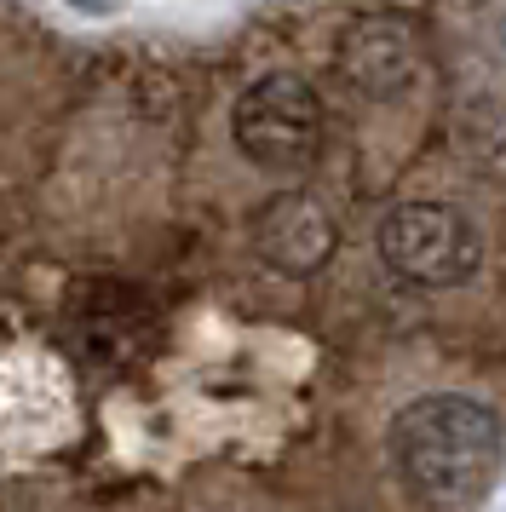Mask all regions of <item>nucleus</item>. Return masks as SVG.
Listing matches in <instances>:
<instances>
[{"mask_svg":"<svg viewBox=\"0 0 506 512\" xmlns=\"http://www.w3.org/2000/svg\"><path fill=\"white\" fill-rule=\"evenodd\" d=\"M391 466L420 507H472L501 466V420L466 392L414 397L391 420Z\"/></svg>","mask_w":506,"mask_h":512,"instance_id":"nucleus-1","label":"nucleus"},{"mask_svg":"<svg viewBox=\"0 0 506 512\" xmlns=\"http://www.w3.org/2000/svg\"><path fill=\"white\" fill-rule=\"evenodd\" d=\"M334 242H340L334 213L322 208L317 196H305V190L276 196L271 208L259 213V225H253L259 259L271 271H282V277H311V271H322L328 254H334Z\"/></svg>","mask_w":506,"mask_h":512,"instance_id":"nucleus-5","label":"nucleus"},{"mask_svg":"<svg viewBox=\"0 0 506 512\" xmlns=\"http://www.w3.org/2000/svg\"><path fill=\"white\" fill-rule=\"evenodd\" d=\"M340 70L363 98L397 104L420 81V41H414V29L403 18H363V24H351V35H345Z\"/></svg>","mask_w":506,"mask_h":512,"instance_id":"nucleus-4","label":"nucleus"},{"mask_svg":"<svg viewBox=\"0 0 506 512\" xmlns=\"http://www.w3.org/2000/svg\"><path fill=\"white\" fill-rule=\"evenodd\" d=\"M380 259L414 288H466L483 271V236L449 202H403L380 219Z\"/></svg>","mask_w":506,"mask_h":512,"instance_id":"nucleus-2","label":"nucleus"},{"mask_svg":"<svg viewBox=\"0 0 506 512\" xmlns=\"http://www.w3.org/2000/svg\"><path fill=\"white\" fill-rule=\"evenodd\" d=\"M236 150L276 179H294L322 150V104L299 75H265L230 110Z\"/></svg>","mask_w":506,"mask_h":512,"instance_id":"nucleus-3","label":"nucleus"}]
</instances>
